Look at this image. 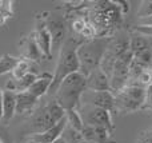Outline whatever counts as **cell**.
I'll use <instances>...</instances> for the list:
<instances>
[{
  "label": "cell",
  "mask_w": 152,
  "mask_h": 143,
  "mask_svg": "<svg viewBox=\"0 0 152 143\" xmlns=\"http://www.w3.org/2000/svg\"><path fill=\"white\" fill-rule=\"evenodd\" d=\"M20 51L23 59L28 62H40L44 58L32 34H29L28 36L20 40Z\"/></svg>",
  "instance_id": "obj_12"
},
{
  "label": "cell",
  "mask_w": 152,
  "mask_h": 143,
  "mask_svg": "<svg viewBox=\"0 0 152 143\" xmlns=\"http://www.w3.org/2000/svg\"><path fill=\"white\" fill-rule=\"evenodd\" d=\"M137 26H143V27H152V16L145 19H140V23Z\"/></svg>",
  "instance_id": "obj_32"
},
{
  "label": "cell",
  "mask_w": 152,
  "mask_h": 143,
  "mask_svg": "<svg viewBox=\"0 0 152 143\" xmlns=\"http://www.w3.org/2000/svg\"><path fill=\"white\" fill-rule=\"evenodd\" d=\"M81 42H83V39L74 36H67V39L64 40L63 45L60 47V55H59L58 64H56L55 72H53L52 83H51V87L48 90L50 95H55L60 83L68 75L80 71V64H79L77 59V48L81 44Z\"/></svg>",
  "instance_id": "obj_2"
},
{
  "label": "cell",
  "mask_w": 152,
  "mask_h": 143,
  "mask_svg": "<svg viewBox=\"0 0 152 143\" xmlns=\"http://www.w3.org/2000/svg\"><path fill=\"white\" fill-rule=\"evenodd\" d=\"M12 15H13L12 1H10V0H0V16L3 18V20L5 21Z\"/></svg>",
  "instance_id": "obj_26"
},
{
  "label": "cell",
  "mask_w": 152,
  "mask_h": 143,
  "mask_svg": "<svg viewBox=\"0 0 152 143\" xmlns=\"http://www.w3.org/2000/svg\"><path fill=\"white\" fill-rule=\"evenodd\" d=\"M1 115H3V91L0 90V120H1Z\"/></svg>",
  "instance_id": "obj_33"
},
{
  "label": "cell",
  "mask_w": 152,
  "mask_h": 143,
  "mask_svg": "<svg viewBox=\"0 0 152 143\" xmlns=\"http://www.w3.org/2000/svg\"><path fill=\"white\" fill-rule=\"evenodd\" d=\"M112 37H94L83 40L77 48V59L80 64V74L88 76L102 63V59L107 51Z\"/></svg>",
  "instance_id": "obj_3"
},
{
  "label": "cell",
  "mask_w": 152,
  "mask_h": 143,
  "mask_svg": "<svg viewBox=\"0 0 152 143\" xmlns=\"http://www.w3.org/2000/svg\"><path fill=\"white\" fill-rule=\"evenodd\" d=\"M132 59H134V55L131 51H128L124 55H121L120 58L116 59L110 75L111 94L115 95L127 86V82L129 79V68H131Z\"/></svg>",
  "instance_id": "obj_6"
},
{
  "label": "cell",
  "mask_w": 152,
  "mask_h": 143,
  "mask_svg": "<svg viewBox=\"0 0 152 143\" xmlns=\"http://www.w3.org/2000/svg\"><path fill=\"white\" fill-rule=\"evenodd\" d=\"M80 134L84 141L88 143H111V135H112V133L105 128L88 125H84Z\"/></svg>",
  "instance_id": "obj_13"
},
{
  "label": "cell",
  "mask_w": 152,
  "mask_h": 143,
  "mask_svg": "<svg viewBox=\"0 0 152 143\" xmlns=\"http://www.w3.org/2000/svg\"><path fill=\"white\" fill-rule=\"evenodd\" d=\"M87 23H88L87 18H79V19H75V20L72 21V31H74L76 35H79V36H80L81 32H83V29L86 28Z\"/></svg>",
  "instance_id": "obj_28"
},
{
  "label": "cell",
  "mask_w": 152,
  "mask_h": 143,
  "mask_svg": "<svg viewBox=\"0 0 152 143\" xmlns=\"http://www.w3.org/2000/svg\"><path fill=\"white\" fill-rule=\"evenodd\" d=\"M123 15L121 1H96L89 5L87 20L94 26L96 37H111L123 21Z\"/></svg>",
  "instance_id": "obj_1"
},
{
  "label": "cell",
  "mask_w": 152,
  "mask_h": 143,
  "mask_svg": "<svg viewBox=\"0 0 152 143\" xmlns=\"http://www.w3.org/2000/svg\"><path fill=\"white\" fill-rule=\"evenodd\" d=\"M150 16H152V1H143L137 11V18L145 19Z\"/></svg>",
  "instance_id": "obj_27"
},
{
  "label": "cell",
  "mask_w": 152,
  "mask_h": 143,
  "mask_svg": "<svg viewBox=\"0 0 152 143\" xmlns=\"http://www.w3.org/2000/svg\"><path fill=\"white\" fill-rule=\"evenodd\" d=\"M145 50H150L147 36H144L142 34H137V32L132 34L131 37H129V51L132 52V55H136V54L143 52Z\"/></svg>",
  "instance_id": "obj_19"
},
{
  "label": "cell",
  "mask_w": 152,
  "mask_h": 143,
  "mask_svg": "<svg viewBox=\"0 0 152 143\" xmlns=\"http://www.w3.org/2000/svg\"><path fill=\"white\" fill-rule=\"evenodd\" d=\"M52 143H67V142H66V139H64L63 136H60V138H58L55 142H52Z\"/></svg>",
  "instance_id": "obj_35"
},
{
  "label": "cell",
  "mask_w": 152,
  "mask_h": 143,
  "mask_svg": "<svg viewBox=\"0 0 152 143\" xmlns=\"http://www.w3.org/2000/svg\"><path fill=\"white\" fill-rule=\"evenodd\" d=\"M66 119H67V126H69L71 128L81 133V130L84 127V123H83L80 114H79V110H67Z\"/></svg>",
  "instance_id": "obj_21"
},
{
  "label": "cell",
  "mask_w": 152,
  "mask_h": 143,
  "mask_svg": "<svg viewBox=\"0 0 152 143\" xmlns=\"http://www.w3.org/2000/svg\"><path fill=\"white\" fill-rule=\"evenodd\" d=\"M39 99L35 98L34 95L24 91V92H16V114L23 115L32 112L37 106Z\"/></svg>",
  "instance_id": "obj_15"
},
{
  "label": "cell",
  "mask_w": 152,
  "mask_h": 143,
  "mask_svg": "<svg viewBox=\"0 0 152 143\" xmlns=\"http://www.w3.org/2000/svg\"><path fill=\"white\" fill-rule=\"evenodd\" d=\"M137 86H142V87L147 88L148 86L152 84V70H144L139 74V76L136 78Z\"/></svg>",
  "instance_id": "obj_25"
},
{
  "label": "cell",
  "mask_w": 152,
  "mask_h": 143,
  "mask_svg": "<svg viewBox=\"0 0 152 143\" xmlns=\"http://www.w3.org/2000/svg\"><path fill=\"white\" fill-rule=\"evenodd\" d=\"M16 115V92L10 90L3 91V115L1 120L8 123Z\"/></svg>",
  "instance_id": "obj_18"
},
{
  "label": "cell",
  "mask_w": 152,
  "mask_h": 143,
  "mask_svg": "<svg viewBox=\"0 0 152 143\" xmlns=\"http://www.w3.org/2000/svg\"><path fill=\"white\" fill-rule=\"evenodd\" d=\"M28 72H34L31 70V62L24 60V59H19L18 64H16V67L13 68V71L11 72V75H12V79L18 80V79H20V78H23L24 75H27Z\"/></svg>",
  "instance_id": "obj_24"
},
{
  "label": "cell",
  "mask_w": 152,
  "mask_h": 143,
  "mask_svg": "<svg viewBox=\"0 0 152 143\" xmlns=\"http://www.w3.org/2000/svg\"><path fill=\"white\" fill-rule=\"evenodd\" d=\"M56 123L51 119V117L48 115L47 109L45 106L43 109L37 110L32 117V122H31V127H32V133L31 134H40L44 131L50 130L51 127H53Z\"/></svg>",
  "instance_id": "obj_14"
},
{
  "label": "cell",
  "mask_w": 152,
  "mask_h": 143,
  "mask_svg": "<svg viewBox=\"0 0 152 143\" xmlns=\"http://www.w3.org/2000/svg\"><path fill=\"white\" fill-rule=\"evenodd\" d=\"M52 78H53V74H47V72L39 75L37 79L32 83V86L27 91L31 95H34L35 98L40 99L42 96H44L48 92V90L51 87V83H52Z\"/></svg>",
  "instance_id": "obj_16"
},
{
  "label": "cell",
  "mask_w": 152,
  "mask_h": 143,
  "mask_svg": "<svg viewBox=\"0 0 152 143\" xmlns=\"http://www.w3.org/2000/svg\"><path fill=\"white\" fill-rule=\"evenodd\" d=\"M45 15H47L45 16V24H47V29L50 32L51 42H52V51L60 50L64 40L67 39L66 21L63 19L50 16V13H45Z\"/></svg>",
  "instance_id": "obj_9"
},
{
  "label": "cell",
  "mask_w": 152,
  "mask_h": 143,
  "mask_svg": "<svg viewBox=\"0 0 152 143\" xmlns=\"http://www.w3.org/2000/svg\"><path fill=\"white\" fill-rule=\"evenodd\" d=\"M45 109H47V112L51 117V119H52L55 123L60 122V120L66 117V110H64L59 103H56L55 100L50 102V103L45 106Z\"/></svg>",
  "instance_id": "obj_23"
},
{
  "label": "cell",
  "mask_w": 152,
  "mask_h": 143,
  "mask_svg": "<svg viewBox=\"0 0 152 143\" xmlns=\"http://www.w3.org/2000/svg\"><path fill=\"white\" fill-rule=\"evenodd\" d=\"M66 127H67V119L64 117L60 122H58L50 130L44 131V133H40V134H29L27 136V139L31 142H36V143H52L63 135V131Z\"/></svg>",
  "instance_id": "obj_11"
},
{
  "label": "cell",
  "mask_w": 152,
  "mask_h": 143,
  "mask_svg": "<svg viewBox=\"0 0 152 143\" xmlns=\"http://www.w3.org/2000/svg\"><path fill=\"white\" fill-rule=\"evenodd\" d=\"M145 88L137 84L126 86L121 91L113 95L115 98V110L123 111L124 114L135 112L142 110L144 103Z\"/></svg>",
  "instance_id": "obj_5"
},
{
  "label": "cell",
  "mask_w": 152,
  "mask_h": 143,
  "mask_svg": "<svg viewBox=\"0 0 152 143\" xmlns=\"http://www.w3.org/2000/svg\"><path fill=\"white\" fill-rule=\"evenodd\" d=\"M27 143H36V142H31V141H28V142H27Z\"/></svg>",
  "instance_id": "obj_36"
},
{
  "label": "cell",
  "mask_w": 152,
  "mask_h": 143,
  "mask_svg": "<svg viewBox=\"0 0 152 143\" xmlns=\"http://www.w3.org/2000/svg\"><path fill=\"white\" fill-rule=\"evenodd\" d=\"M79 114H80L84 125L105 128L110 133H113V130H115L111 112L105 111L103 109L91 106V104H86V106L79 107Z\"/></svg>",
  "instance_id": "obj_7"
},
{
  "label": "cell",
  "mask_w": 152,
  "mask_h": 143,
  "mask_svg": "<svg viewBox=\"0 0 152 143\" xmlns=\"http://www.w3.org/2000/svg\"><path fill=\"white\" fill-rule=\"evenodd\" d=\"M142 110H148L152 111V84L145 88V96H144V103L142 106Z\"/></svg>",
  "instance_id": "obj_29"
},
{
  "label": "cell",
  "mask_w": 152,
  "mask_h": 143,
  "mask_svg": "<svg viewBox=\"0 0 152 143\" xmlns=\"http://www.w3.org/2000/svg\"><path fill=\"white\" fill-rule=\"evenodd\" d=\"M137 143H152V128L142 131L137 138Z\"/></svg>",
  "instance_id": "obj_30"
},
{
  "label": "cell",
  "mask_w": 152,
  "mask_h": 143,
  "mask_svg": "<svg viewBox=\"0 0 152 143\" xmlns=\"http://www.w3.org/2000/svg\"><path fill=\"white\" fill-rule=\"evenodd\" d=\"M32 35H34L43 56L51 60L52 59V42H51L50 32H48L47 24H45V16H36V29L32 32Z\"/></svg>",
  "instance_id": "obj_8"
},
{
  "label": "cell",
  "mask_w": 152,
  "mask_h": 143,
  "mask_svg": "<svg viewBox=\"0 0 152 143\" xmlns=\"http://www.w3.org/2000/svg\"><path fill=\"white\" fill-rule=\"evenodd\" d=\"M87 91L86 76L80 72L71 74L60 83L55 92L53 100L59 103L64 110H79L81 96Z\"/></svg>",
  "instance_id": "obj_4"
},
{
  "label": "cell",
  "mask_w": 152,
  "mask_h": 143,
  "mask_svg": "<svg viewBox=\"0 0 152 143\" xmlns=\"http://www.w3.org/2000/svg\"><path fill=\"white\" fill-rule=\"evenodd\" d=\"M0 143H1V142H0Z\"/></svg>",
  "instance_id": "obj_37"
},
{
  "label": "cell",
  "mask_w": 152,
  "mask_h": 143,
  "mask_svg": "<svg viewBox=\"0 0 152 143\" xmlns=\"http://www.w3.org/2000/svg\"><path fill=\"white\" fill-rule=\"evenodd\" d=\"M144 36H147V35H144ZM147 42H148V47L152 51V36H147Z\"/></svg>",
  "instance_id": "obj_34"
},
{
  "label": "cell",
  "mask_w": 152,
  "mask_h": 143,
  "mask_svg": "<svg viewBox=\"0 0 152 143\" xmlns=\"http://www.w3.org/2000/svg\"><path fill=\"white\" fill-rule=\"evenodd\" d=\"M132 64L142 70H152V51L145 50L143 52L134 55Z\"/></svg>",
  "instance_id": "obj_20"
},
{
  "label": "cell",
  "mask_w": 152,
  "mask_h": 143,
  "mask_svg": "<svg viewBox=\"0 0 152 143\" xmlns=\"http://www.w3.org/2000/svg\"><path fill=\"white\" fill-rule=\"evenodd\" d=\"M86 84L87 90L92 91V92H103V91H110L111 92L110 78L100 67H97L88 76H86Z\"/></svg>",
  "instance_id": "obj_10"
},
{
  "label": "cell",
  "mask_w": 152,
  "mask_h": 143,
  "mask_svg": "<svg viewBox=\"0 0 152 143\" xmlns=\"http://www.w3.org/2000/svg\"><path fill=\"white\" fill-rule=\"evenodd\" d=\"M134 31L137 34L152 36V27H143V26H134Z\"/></svg>",
  "instance_id": "obj_31"
},
{
  "label": "cell",
  "mask_w": 152,
  "mask_h": 143,
  "mask_svg": "<svg viewBox=\"0 0 152 143\" xmlns=\"http://www.w3.org/2000/svg\"><path fill=\"white\" fill-rule=\"evenodd\" d=\"M92 102H89L88 104L95 107L103 109L105 111L112 114L115 111V98L113 94H111L110 91H103V92H92Z\"/></svg>",
  "instance_id": "obj_17"
},
{
  "label": "cell",
  "mask_w": 152,
  "mask_h": 143,
  "mask_svg": "<svg viewBox=\"0 0 152 143\" xmlns=\"http://www.w3.org/2000/svg\"><path fill=\"white\" fill-rule=\"evenodd\" d=\"M19 59L15 56L10 55V54H4V55L0 58V76L5 74H11L13 71V68L16 67Z\"/></svg>",
  "instance_id": "obj_22"
}]
</instances>
